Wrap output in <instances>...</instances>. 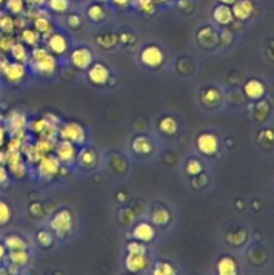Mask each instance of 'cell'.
<instances>
[{"mask_svg":"<svg viewBox=\"0 0 274 275\" xmlns=\"http://www.w3.org/2000/svg\"><path fill=\"white\" fill-rule=\"evenodd\" d=\"M218 274L219 275H238L237 264L231 258H222L218 262Z\"/></svg>","mask_w":274,"mask_h":275,"instance_id":"obj_18","label":"cell"},{"mask_svg":"<svg viewBox=\"0 0 274 275\" xmlns=\"http://www.w3.org/2000/svg\"><path fill=\"white\" fill-rule=\"evenodd\" d=\"M245 93L246 96L251 98V100H259L263 96V93H265V88H263V85L259 81L250 80L245 85Z\"/></svg>","mask_w":274,"mask_h":275,"instance_id":"obj_17","label":"cell"},{"mask_svg":"<svg viewBox=\"0 0 274 275\" xmlns=\"http://www.w3.org/2000/svg\"><path fill=\"white\" fill-rule=\"evenodd\" d=\"M73 218L72 214L66 210H62V211L56 212L55 215L52 216L51 219V228L58 234V235H66L70 228H72Z\"/></svg>","mask_w":274,"mask_h":275,"instance_id":"obj_4","label":"cell"},{"mask_svg":"<svg viewBox=\"0 0 274 275\" xmlns=\"http://www.w3.org/2000/svg\"><path fill=\"white\" fill-rule=\"evenodd\" d=\"M3 255H4V247L0 244V259L3 258Z\"/></svg>","mask_w":274,"mask_h":275,"instance_id":"obj_46","label":"cell"},{"mask_svg":"<svg viewBox=\"0 0 274 275\" xmlns=\"http://www.w3.org/2000/svg\"><path fill=\"white\" fill-rule=\"evenodd\" d=\"M233 16L239 20L249 19L254 11V4L251 0H237L233 4Z\"/></svg>","mask_w":274,"mask_h":275,"instance_id":"obj_10","label":"cell"},{"mask_svg":"<svg viewBox=\"0 0 274 275\" xmlns=\"http://www.w3.org/2000/svg\"><path fill=\"white\" fill-rule=\"evenodd\" d=\"M147 263H148V260L145 258V254H130L129 252L126 260H125L126 268L132 272H139L144 270L147 267Z\"/></svg>","mask_w":274,"mask_h":275,"instance_id":"obj_14","label":"cell"},{"mask_svg":"<svg viewBox=\"0 0 274 275\" xmlns=\"http://www.w3.org/2000/svg\"><path fill=\"white\" fill-rule=\"evenodd\" d=\"M97 2H101V3H105V2H108V0H97Z\"/></svg>","mask_w":274,"mask_h":275,"instance_id":"obj_49","label":"cell"},{"mask_svg":"<svg viewBox=\"0 0 274 275\" xmlns=\"http://www.w3.org/2000/svg\"><path fill=\"white\" fill-rule=\"evenodd\" d=\"M6 246H7L11 251H16V250H26L27 247V244L24 242L22 238L16 235H11L8 236L7 239H6Z\"/></svg>","mask_w":274,"mask_h":275,"instance_id":"obj_26","label":"cell"},{"mask_svg":"<svg viewBox=\"0 0 274 275\" xmlns=\"http://www.w3.org/2000/svg\"><path fill=\"white\" fill-rule=\"evenodd\" d=\"M197 148L207 156L214 155L218 151V139L211 133H203L197 137Z\"/></svg>","mask_w":274,"mask_h":275,"instance_id":"obj_8","label":"cell"},{"mask_svg":"<svg viewBox=\"0 0 274 275\" xmlns=\"http://www.w3.org/2000/svg\"><path fill=\"white\" fill-rule=\"evenodd\" d=\"M24 0H7L6 7L11 14H22L24 11Z\"/></svg>","mask_w":274,"mask_h":275,"instance_id":"obj_31","label":"cell"},{"mask_svg":"<svg viewBox=\"0 0 274 275\" xmlns=\"http://www.w3.org/2000/svg\"><path fill=\"white\" fill-rule=\"evenodd\" d=\"M56 159L59 160V163H73L76 160L77 151L74 144L68 143V141H64L62 140V143H59L56 145Z\"/></svg>","mask_w":274,"mask_h":275,"instance_id":"obj_6","label":"cell"},{"mask_svg":"<svg viewBox=\"0 0 274 275\" xmlns=\"http://www.w3.org/2000/svg\"><path fill=\"white\" fill-rule=\"evenodd\" d=\"M88 15L89 18L92 20H94V22H101V20L105 18V10L101 7L100 4H93V6H90V8H89Z\"/></svg>","mask_w":274,"mask_h":275,"instance_id":"obj_29","label":"cell"},{"mask_svg":"<svg viewBox=\"0 0 274 275\" xmlns=\"http://www.w3.org/2000/svg\"><path fill=\"white\" fill-rule=\"evenodd\" d=\"M219 100V93L217 92V90H214V89H211V90H207V92L203 94V101H204L206 104H215L217 101Z\"/></svg>","mask_w":274,"mask_h":275,"instance_id":"obj_37","label":"cell"},{"mask_svg":"<svg viewBox=\"0 0 274 275\" xmlns=\"http://www.w3.org/2000/svg\"><path fill=\"white\" fill-rule=\"evenodd\" d=\"M89 80L92 81L93 84L96 85H105L108 82L109 76H110V73H109L108 67L102 63H94L90 64L89 66Z\"/></svg>","mask_w":274,"mask_h":275,"instance_id":"obj_7","label":"cell"},{"mask_svg":"<svg viewBox=\"0 0 274 275\" xmlns=\"http://www.w3.org/2000/svg\"><path fill=\"white\" fill-rule=\"evenodd\" d=\"M15 28V22L11 16H2L0 18V30L4 32H12Z\"/></svg>","mask_w":274,"mask_h":275,"instance_id":"obj_33","label":"cell"},{"mask_svg":"<svg viewBox=\"0 0 274 275\" xmlns=\"http://www.w3.org/2000/svg\"><path fill=\"white\" fill-rule=\"evenodd\" d=\"M203 169L201 167V164L196 160H189L188 164H187V172H188L189 175H199Z\"/></svg>","mask_w":274,"mask_h":275,"instance_id":"obj_36","label":"cell"},{"mask_svg":"<svg viewBox=\"0 0 274 275\" xmlns=\"http://www.w3.org/2000/svg\"><path fill=\"white\" fill-rule=\"evenodd\" d=\"M34 27L39 34L42 35H48L51 32V23L48 20L47 16L44 15H38L34 18Z\"/></svg>","mask_w":274,"mask_h":275,"instance_id":"obj_20","label":"cell"},{"mask_svg":"<svg viewBox=\"0 0 274 275\" xmlns=\"http://www.w3.org/2000/svg\"><path fill=\"white\" fill-rule=\"evenodd\" d=\"M3 2H4V0H0V6H2V3H3Z\"/></svg>","mask_w":274,"mask_h":275,"instance_id":"obj_51","label":"cell"},{"mask_svg":"<svg viewBox=\"0 0 274 275\" xmlns=\"http://www.w3.org/2000/svg\"><path fill=\"white\" fill-rule=\"evenodd\" d=\"M10 51H11V55L12 58L16 60V62H20V63H23V62H26L28 58V54H27V48L24 47V44L22 43H15L14 42V44L11 46V48H10Z\"/></svg>","mask_w":274,"mask_h":275,"instance_id":"obj_21","label":"cell"},{"mask_svg":"<svg viewBox=\"0 0 274 275\" xmlns=\"http://www.w3.org/2000/svg\"><path fill=\"white\" fill-rule=\"evenodd\" d=\"M6 163L8 164V168L11 169L14 175L18 176V177L24 176V173H26V167H24V161L19 152H8Z\"/></svg>","mask_w":274,"mask_h":275,"instance_id":"obj_12","label":"cell"},{"mask_svg":"<svg viewBox=\"0 0 274 275\" xmlns=\"http://www.w3.org/2000/svg\"><path fill=\"white\" fill-rule=\"evenodd\" d=\"M155 2V4L156 3H163V2H165V0H153Z\"/></svg>","mask_w":274,"mask_h":275,"instance_id":"obj_48","label":"cell"},{"mask_svg":"<svg viewBox=\"0 0 274 275\" xmlns=\"http://www.w3.org/2000/svg\"><path fill=\"white\" fill-rule=\"evenodd\" d=\"M221 2V4H226V6H231V4H234L237 0H219Z\"/></svg>","mask_w":274,"mask_h":275,"instance_id":"obj_45","label":"cell"},{"mask_svg":"<svg viewBox=\"0 0 274 275\" xmlns=\"http://www.w3.org/2000/svg\"><path fill=\"white\" fill-rule=\"evenodd\" d=\"M137 6L143 12L151 14L155 11V2L153 0H137Z\"/></svg>","mask_w":274,"mask_h":275,"instance_id":"obj_35","label":"cell"},{"mask_svg":"<svg viewBox=\"0 0 274 275\" xmlns=\"http://www.w3.org/2000/svg\"><path fill=\"white\" fill-rule=\"evenodd\" d=\"M2 38H3V35H2V34H0V42H2Z\"/></svg>","mask_w":274,"mask_h":275,"instance_id":"obj_50","label":"cell"},{"mask_svg":"<svg viewBox=\"0 0 274 275\" xmlns=\"http://www.w3.org/2000/svg\"><path fill=\"white\" fill-rule=\"evenodd\" d=\"M10 128L15 134H19L26 128V117L22 113H14L10 117Z\"/></svg>","mask_w":274,"mask_h":275,"instance_id":"obj_19","label":"cell"},{"mask_svg":"<svg viewBox=\"0 0 274 275\" xmlns=\"http://www.w3.org/2000/svg\"><path fill=\"white\" fill-rule=\"evenodd\" d=\"M141 62L145 64V66H149V67H157L163 63L164 60V55L159 47L156 46H148L145 47L143 51H141Z\"/></svg>","mask_w":274,"mask_h":275,"instance_id":"obj_5","label":"cell"},{"mask_svg":"<svg viewBox=\"0 0 274 275\" xmlns=\"http://www.w3.org/2000/svg\"><path fill=\"white\" fill-rule=\"evenodd\" d=\"M60 139L72 144H82L85 141V129L77 122H67L59 129Z\"/></svg>","mask_w":274,"mask_h":275,"instance_id":"obj_2","label":"cell"},{"mask_svg":"<svg viewBox=\"0 0 274 275\" xmlns=\"http://www.w3.org/2000/svg\"><path fill=\"white\" fill-rule=\"evenodd\" d=\"M31 66L42 76H50L55 72L56 60L51 52L43 47H35L31 54Z\"/></svg>","mask_w":274,"mask_h":275,"instance_id":"obj_1","label":"cell"},{"mask_svg":"<svg viewBox=\"0 0 274 275\" xmlns=\"http://www.w3.org/2000/svg\"><path fill=\"white\" fill-rule=\"evenodd\" d=\"M40 34L36 30H30V28H24L22 32V40L28 46H36L39 43Z\"/></svg>","mask_w":274,"mask_h":275,"instance_id":"obj_24","label":"cell"},{"mask_svg":"<svg viewBox=\"0 0 274 275\" xmlns=\"http://www.w3.org/2000/svg\"><path fill=\"white\" fill-rule=\"evenodd\" d=\"M72 62L76 67L81 68V70L88 68L89 66L93 63L92 52L85 47L76 48V50L72 52Z\"/></svg>","mask_w":274,"mask_h":275,"instance_id":"obj_9","label":"cell"},{"mask_svg":"<svg viewBox=\"0 0 274 275\" xmlns=\"http://www.w3.org/2000/svg\"><path fill=\"white\" fill-rule=\"evenodd\" d=\"M132 0H112L113 4H116L118 7H126Z\"/></svg>","mask_w":274,"mask_h":275,"instance_id":"obj_42","label":"cell"},{"mask_svg":"<svg viewBox=\"0 0 274 275\" xmlns=\"http://www.w3.org/2000/svg\"><path fill=\"white\" fill-rule=\"evenodd\" d=\"M214 19H215L217 23L222 24V26H226V24L231 23L234 19V16L230 6L219 4V6L214 10Z\"/></svg>","mask_w":274,"mask_h":275,"instance_id":"obj_16","label":"cell"},{"mask_svg":"<svg viewBox=\"0 0 274 275\" xmlns=\"http://www.w3.org/2000/svg\"><path fill=\"white\" fill-rule=\"evenodd\" d=\"M24 3L28 4L30 7L36 8V7H40V6H43V4L46 3V0H24Z\"/></svg>","mask_w":274,"mask_h":275,"instance_id":"obj_41","label":"cell"},{"mask_svg":"<svg viewBox=\"0 0 274 275\" xmlns=\"http://www.w3.org/2000/svg\"><path fill=\"white\" fill-rule=\"evenodd\" d=\"M4 77L10 82H20L26 76V67L20 62H14V63H6L3 68Z\"/></svg>","mask_w":274,"mask_h":275,"instance_id":"obj_11","label":"cell"},{"mask_svg":"<svg viewBox=\"0 0 274 275\" xmlns=\"http://www.w3.org/2000/svg\"><path fill=\"white\" fill-rule=\"evenodd\" d=\"M169 220V212L165 208H156L152 214V222L156 226H164L168 223Z\"/></svg>","mask_w":274,"mask_h":275,"instance_id":"obj_25","label":"cell"},{"mask_svg":"<svg viewBox=\"0 0 274 275\" xmlns=\"http://www.w3.org/2000/svg\"><path fill=\"white\" fill-rule=\"evenodd\" d=\"M159 128L165 134H173L177 130V122L172 117H164L159 124Z\"/></svg>","mask_w":274,"mask_h":275,"instance_id":"obj_23","label":"cell"},{"mask_svg":"<svg viewBox=\"0 0 274 275\" xmlns=\"http://www.w3.org/2000/svg\"><path fill=\"white\" fill-rule=\"evenodd\" d=\"M60 163L59 160L54 156H44L38 161V172L43 179H52L59 172Z\"/></svg>","mask_w":274,"mask_h":275,"instance_id":"obj_3","label":"cell"},{"mask_svg":"<svg viewBox=\"0 0 274 275\" xmlns=\"http://www.w3.org/2000/svg\"><path fill=\"white\" fill-rule=\"evenodd\" d=\"M97 161L96 153L90 149H84V151L80 153V163L85 167H92L94 165Z\"/></svg>","mask_w":274,"mask_h":275,"instance_id":"obj_28","label":"cell"},{"mask_svg":"<svg viewBox=\"0 0 274 275\" xmlns=\"http://www.w3.org/2000/svg\"><path fill=\"white\" fill-rule=\"evenodd\" d=\"M4 136H6V132H4V129L0 126V147H2L4 143Z\"/></svg>","mask_w":274,"mask_h":275,"instance_id":"obj_44","label":"cell"},{"mask_svg":"<svg viewBox=\"0 0 274 275\" xmlns=\"http://www.w3.org/2000/svg\"><path fill=\"white\" fill-rule=\"evenodd\" d=\"M68 24L72 26V27H78L81 24V19L78 15H70L68 16Z\"/></svg>","mask_w":274,"mask_h":275,"instance_id":"obj_40","label":"cell"},{"mask_svg":"<svg viewBox=\"0 0 274 275\" xmlns=\"http://www.w3.org/2000/svg\"><path fill=\"white\" fill-rule=\"evenodd\" d=\"M155 236V230L151 224L140 223L133 230V238L139 242H151Z\"/></svg>","mask_w":274,"mask_h":275,"instance_id":"obj_15","label":"cell"},{"mask_svg":"<svg viewBox=\"0 0 274 275\" xmlns=\"http://www.w3.org/2000/svg\"><path fill=\"white\" fill-rule=\"evenodd\" d=\"M47 47L51 51V54L62 55L67 50V40H66V38L63 35H60V34H52L48 38Z\"/></svg>","mask_w":274,"mask_h":275,"instance_id":"obj_13","label":"cell"},{"mask_svg":"<svg viewBox=\"0 0 274 275\" xmlns=\"http://www.w3.org/2000/svg\"><path fill=\"white\" fill-rule=\"evenodd\" d=\"M10 258H11L12 263L15 266H22V264H26L27 262V252L26 250H16V251H11L10 254Z\"/></svg>","mask_w":274,"mask_h":275,"instance_id":"obj_30","label":"cell"},{"mask_svg":"<svg viewBox=\"0 0 274 275\" xmlns=\"http://www.w3.org/2000/svg\"><path fill=\"white\" fill-rule=\"evenodd\" d=\"M6 180H7V172L3 167H0V184L4 183Z\"/></svg>","mask_w":274,"mask_h":275,"instance_id":"obj_43","label":"cell"},{"mask_svg":"<svg viewBox=\"0 0 274 275\" xmlns=\"http://www.w3.org/2000/svg\"><path fill=\"white\" fill-rule=\"evenodd\" d=\"M11 218V210L7 203L0 200V224H6Z\"/></svg>","mask_w":274,"mask_h":275,"instance_id":"obj_34","label":"cell"},{"mask_svg":"<svg viewBox=\"0 0 274 275\" xmlns=\"http://www.w3.org/2000/svg\"><path fill=\"white\" fill-rule=\"evenodd\" d=\"M48 6L52 11L64 12L68 8V0H48Z\"/></svg>","mask_w":274,"mask_h":275,"instance_id":"obj_32","label":"cell"},{"mask_svg":"<svg viewBox=\"0 0 274 275\" xmlns=\"http://www.w3.org/2000/svg\"><path fill=\"white\" fill-rule=\"evenodd\" d=\"M128 252H130V254H145V247L139 242H132L128 246Z\"/></svg>","mask_w":274,"mask_h":275,"instance_id":"obj_39","label":"cell"},{"mask_svg":"<svg viewBox=\"0 0 274 275\" xmlns=\"http://www.w3.org/2000/svg\"><path fill=\"white\" fill-rule=\"evenodd\" d=\"M6 63H7V62H2V60H0V68H2V72H3V68H4V66H6Z\"/></svg>","mask_w":274,"mask_h":275,"instance_id":"obj_47","label":"cell"},{"mask_svg":"<svg viewBox=\"0 0 274 275\" xmlns=\"http://www.w3.org/2000/svg\"><path fill=\"white\" fill-rule=\"evenodd\" d=\"M153 275H176V271L172 264L167 262H157L153 267Z\"/></svg>","mask_w":274,"mask_h":275,"instance_id":"obj_27","label":"cell"},{"mask_svg":"<svg viewBox=\"0 0 274 275\" xmlns=\"http://www.w3.org/2000/svg\"><path fill=\"white\" fill-rule=\"evenodd\" d=\"M133 151L141 153V155H147L152 151V144L147 137H137L133 141Z\"/></svg>","mask_w":274,"mask_h":275,"instance_id":"obj_22","label":"cell"},{"mask_svg":"<svg viewBox=\"0 0 274 275\" xmlns=\"http://www.w3.org/2000/svg\"><path fill=\"white\" fill-rule=\"evenodd\" d=\"M36 239H38V242H39L42 246L47 247V246H50V244H51L52 236L50 235V232L40 231V232H38V235H36Z\"/></svg>","mask_w":274,"mask_h":275,"instance_id":"obj_38","label":"cell"}]
</instances>
